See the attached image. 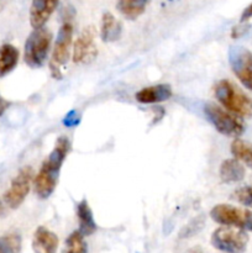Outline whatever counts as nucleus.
Here are the masks:
<instances>
[{"label":"nucleus","instance_id":"nucleus-6","mask_svg":"<svg viewBox=\"0 0 252 253\" xmlns=\"http://www.w3.org/2000/svg\"><path fill=\"white\" fill-rule=\"evenodd\" d=\"M72 42H73V25L69 21H64L57 34L51 62H49V69L53 78H62L61 68L71 57Z\"/></svg>","mask_w":252,"mask_h":253},{"label":"nucleus","instance_id":"nucleus-4","mask_svg":"<svg viewBox=\"0 0 252 253\" xmlns=\"http://www.w3.org/2000/svg\"><path fill=\"white\" fill-rule=\"evenodd\" d=\"M204 113L217 132L227 137H239L245 132L242 119L215 104H208Z\"/></svg>","mask_w":252,"mask_h":253},{"label":"nucleus","instance_id":"nucleus-15","mask_svg":"<svg viewBox=\"0 0 252 253\" xmlns=\"http://www.w3.org/2000/svg\"><path fill=\"white\" fill-rule=\"evenodd\" d=\"M123 25L111 12H104L100 22V37L103 42H114L120 39Z\"/></svg>","mask_w":252,"mask_h":253},{"label":"nucleus","instance_id":"nucleus-22","mask_svg":"<svg viewBox=\"0 0 252 253\" xmlns=\"http://www.w3.org/2000/svg\"><path fill=\"white\" fill-rule=\"evenodd\" d=\"M204 224H205L204 216H203V215H199V216L193 219L189 224L185 225V226L183 227L182 231L179 232V237L180 239H188V237L194 236V235H197L198 232L203 229Z\"/></svg>","mask_w":252,"mask_h":253},{"label":"nucleus","instance_id":"nucleus-10","mask_svg":"<svg viewBox=\"0 0 252 253\" xmlns=\"http://www.w3.org/2000/svg\"><path fill=\"white\" fill-rule=\"evenodd\" d=\"M96 30L94 26L84 27L77 37L73 46V62L77 64H88L95 59L98 48L95 44Z\"/></svg>","mask_w":252,"mask_h":253},{"label":"nucleus","instance_id":"nucleus-1","mask_svg":"<svg viewBox=\"0 0 252 253\" xmlns=\"http://www.w3.org/2000/svg\"><path fill=\"white\" fill-rule=\"evenodd\" d=\"M69 140L64 136H61L56 141L53 150L48 155V157L43 161L39 173L34 179L35 193L41 199H47L54 192L58 183L59 170L62 165L67 158L69 152Z\"/></svg>","mask_w":252,"mask_h":253},{"label":"nucleus","instance_id":"nucleus-9","mask_svg":"<svg viewBox=\"0 0 252 253\" xmlns=\"http://www.w3.org/2000/svg\"><path fill=\"white\" fill-rule=\"evenodd\" d=\"M229 62L232 73L240 83L252 90V52L242 46H234L229 51Z\"/></svg>","mask_w":252,"mask_h":253},{"label":"nucleus","instance_id":"nucleus-7","mask_svg":"<svg viewBox=\"0 0 252 253\" xmlns=\"http://www.w3.org/2000/svg\"><path fill=\"white\" fill-rule=\"evenodd\" d=\"M210 217L225 226H234L252 232V211L230 204H217L210 210Z\"/></svg>","mask_w":252,"mask_h":253},{"label":"nucleus","instance_id":"nucleus-29","mask_svg":"<svg viewBox=\"0 0 252 253\" xmlns=\"http://www.w3.org/2000/svg\"><path fill=\"white\" fill-rule=\"evenodd\" d=\"M2 7H4V2H2L1 0H0V11H1V10H2Z\"/></svg>","mask_w":252,"mask_h":253},{"label":"nucleus","instance_id":"nucleus-11","mask_svg":"<svg viewBox=\"0 0 252 253\" xmlns=\"http://www.w3.org/2000/svg\"><path fill=\"white\" fill-rule=\"evenodd\" d=\"M59 4V0H32L30 6V24L32 29H41Z\"/></svg>","mask_w":252,"mask_h":253},{"label":"nucleus","instance_id":"nucleus-21","mask_svg":"<svg viewBox=\"0 0 252 253\" xmlns=\"http://www.w3.org/2000/svg\"><path fill=\"white\" fill-rule=\"evenodd\" d=\"M66 253H86V244L84 236L79 231H74L69 235L66 241Z\"/></svg>","mask_w":252,"mask_h":253},{"label":"nucleus","instance_id":"nucleus-18","mask_svg":"<svg viewBox=\"0 0 252 253\" xmlns=\"http://www.w3.org/2000/svg\"><path fill=\"white\" fill-rule=\"evenodd\" d=\"M147 0H118L116 7L119 12L127 20H136L145 12Z\"/></svg>","mask_w":252,"mask_h":253},{"label":"nucleus","instance_id":"nucleus-24","mask_svg":"<svg viewBox=\"0 0 252 253\" xmlns=\"http://www.w3.org/2000/svg\"><path fill=\"white\" fill-rule=\"evenodd\" d=\"M249 30H250V24H247V21L246 22L240 21L239 25L232 27L231 37L232 39H240V37H242L244 35H246Z\"/></svg>","mask_w":252,"mask_h":253},{"label":"nucleus","instance_id":"nucleus-2","mask_svg":"<svg viewBox=\"0 0 252 253\" xmlns=\"http://www.w3.org/2000/svg\"><path fill=\"white\" fill-rule=\"evenodd\" d=\"M214 94L216 100L227 111L241 119L252 118V99L230 81L222 79L217 82L214 86Z\"/></svg>","mask_w":252,"mask_h":253},{"label":"nucleus","instance_id":"nucleus-25","mask_svg":"<svg viewBox=\"0 0 252 253\" xmlns=\"http://www.w3.org/2000/svg\"><path fill=\"white\" fill-rule=\"evenodd\" d=\"M251 17H252V2L249 5V6L245 7V10L242 11V14H241V19H240V21L246 22V21H249Z\"/></svg>","mask_w":252,"mask_h":253},{"label":"nucleus","instance_id":"nucleus-19","mask_svg":"<svg viewBox=\"0 0 252 253\" xmlns=\"http://www.w3.org/2000/svg\"><path fill=\"white\" fill-rule=\"evenodd\" d=\"M231 153L240 162L252 168V145L240 138H235L231 143Z\"/></svg>","mask_w":252,"mask_h":253},{"label":"nucleus","instance_id":"nucleus-27","mask_svg":"<svg viewBox=\"0 0 252 253\" xmlns=\"http://www.w3.org/2000/svg\"><path fill=\"white\" fill-rule=\"evenodd\" d=\"M77 123H78V118H77V116H72V113L68 114V115L66 116V119H64V124H66L67 126H73L76 125Z\"/></svg>","mask_w":252,"mask_h":253},{"label":"nucleus","instance_id":"nucleus-8","mask_svg":"<svg viewBox=\"0 0 252 253\" xmlns=\"http://www.w3.org/2000/svg\"><path fill=\"white\" fill-rule=\"evenodd\" d=\"M32 180H34V169L31 167L26 166L20 169L16 177L11 180L10 188L2 197L4 204L10 209H17L29 195Z\"/></svg>","mask_w":252,"mask_h":253},{"label":"nucleus","instance_id":"nucleus-5","mask_svg":"<svg viewBox=\"0 0 252 253\" xmlns=\"http://www.w3.org/2000/svg\"><path fill=\"white\" fill-rule=\"evenodd\" d=\"M249 244V235L245 230L225 226L215 230L211 235V245L225 253H244Z\"/></svg>","mask_w":252,"mask_h":253},{"label":"nucleus","instance_id":"nucleus-12","mask_svg":"<svg viewBox=\"0 0 252 253\" xmlns=\"http://www.w3.org/2000/svg\"><path fill=\"white\" fill-rule=\"evenodd\" d=\"M173 91L168 84H157L142 88L136 93L135 98L141 104H157L172 98Z\"/></svg>","mask_w":252,"mask_h":253},{"label":"nucleus","instance_id":"nucleus-17","mask_svg":"<svg viewBox=\"0 0 252 253\" xmlns=\"http://www.w3.org/2000/svg\"><path fill=\"white\" fill-rule=\"evenodd\" d=\"M19 57L20 52L14 44L5 43L0 46V78L14 71L19 62Z\"/></svg>","mask_w":252,"mask_h":253},{"label":"nucleus","instance_id":"nucleus-16","mask_svg":"<svg viewBox=\"0 0 252 253\" xmlns=\"http://www.w3.org/2000/svg\"><path fill=\"white\" fill-rule=\"evenodd\" d=\"M77 217H78L79 222L78 231L83 236H90L96 231V224L94 221L93 212L85 199L79 202L77 205Z\"/></svg>","mask_w":252,"mask_h":253},{"label":"nucleus","instance_id":"nucleus-28","mask_svg":"<svg viewBox=\"0 0 252 253\" xmlns=\"http://www.w3.org/2000/svg\"><path fill=\"white\" fill-rule=\"evenodd\" d=\"M4 214V205H2L1 199H0V215Z\"/></svg>","mask_w":252,"mask_h":253},{"label":"nucleus","instance_id":"nucleus-20","mask_svg":"<svg viewBox=\"0 0 252 253\" xmlns=\"http://www.w3.org/2000/svg\"><path fill=\"white\" fill-rule=\"evenodd\" d=\"M21 237L17 234H7L0 237V253H19Z\"/></svg>","mask_w":252,"mask_h":253},{"label":"nucleus","instance_id":"nucleus-3","mask_svg":"<svg viewBox=\"0 0 252 253\" xmlns=\"http://www.w3.org/2000/svg\"><path fill=\"white\" fill-rule=\"evenodd\" d=\"M52 37V32L44 27L34 29L26 39L24 47V59L27 66L40 68L46 63L51 49Z\"/></svg>","mask_w":252,"mask_h":253},{"label":"nucleus","instance_id":"nucleus-13","mask_svg":"<svg viewBox=\"0 0 252 253\" xmlns=\"http://www.w3.org/2000/svg\"><path fill=\"white\" fill-rule=\"evenodd\" d=\"M57 249H58L57 235L43 226L37 227L32 239L34 253H56Z\"/></svg>","mask_w":252,"mask_h":253},{"label":"nucleus","instance_id":"nucleus-23","mask_svg":"<svg viewBox=\"0 0 252 253\" xmlns=\"http://www.w3.org/2000/svg\"><path fill=\"white\" fill-rule=\"evenodd\" d=\"M231 199L244 207L252 209V187L239 188L232 193Z\"/></svg>","mask_w":252,"mask_h":253},{"label":"nucleus","instance_id":"nucleus-14","mask_svg":"<svg viewBox=\"0 0 252 253\" xmlns=\"http://www.w3.org/2000/svg\"><path fill=\"white\" fill-rule=\"evenodd\" d=\"M220 178L224 183L230 184V183H239L245 178L246 170H245L244 165L240 162L237 158H227L222 161L219 169Z\"/></svg>","mask_w":252,"mask_h":253},{"label":"nucleus","instance_id":"nucleus-26","mask_svg":"<svg viewBox=\"0 0 252 253\" xmlns=\"http://www.w3.org/2000/svg\"><path fill=\"white\" fill-rule=\"evenodd\" d=\"M9 106H10V101H7L6 99H4L1 95H0V116L7 110Z\"/></svg>","mask_w":252,"mask_h":253}]
</instances>
